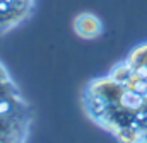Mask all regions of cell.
<instances>
[{"instance_id": "6da1fadb", "label": "cell", "mask_w": 147, "mask_h": 143, "mask_svg": "<svg viewBox=\"0 0 147 143\" xmlns=\"http://www.w3.org/2000/svg\"><path fill=\"white\" fill-rule=\"evenodd\" d=\"M33 123L31 102L0 61V143H28Z\"/></svg>"}, {"instance_id": "7a4b0ae2", "label": "cell", "mask_w": 147, "mask_h": 143, "mask_svg": "<svg viewBox=\"0 0 147 143\" xmlns=\"http://www.w3.org/2000/svg\"><path fill=\"white\" fill-rule=\"evenodd\" d=\"M36 9V0H0V37L31 19Z\"/></svg>"}, {"instance_id": "3957f363", "label": "cell", "mask_w": 147, "mask_h": 143, "mask_svg": "<svg viewBox=\"0 0 147 143\" xmlns=\"http://www.w3.org/2000/svg\"><path fill=\"white\" fill-rule=\"evenodd\" d=\"M74 34L84 41H94L105 33V24L99 15L92 12H80L72 21Z\"/></svg>"}]
</instances>
